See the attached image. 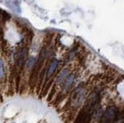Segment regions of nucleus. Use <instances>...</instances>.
Returning <instances> with one entry per match:
<instances>
[{"instance_id": "0eeeda50", "label": "nucleus", "mask_w": 124, "mask_h": 123, "mask_svg": "<svg viewBox=\"0 0 124 123\" xmlns=\"http://www.w3.org/2000/svg\"><path fill=\"white\" fill-rule=\"evenodd\" d=\"M3 74H4V71H3V62L0 61V78H2Z\"/></svg>"}, {"instance_id": "f257e3e1", "label": "nucleus", "mask_w": 124, "mask_h": 123, "mask_svg": "<svg viewBox=\"0 0 124 123\" xmlns=\"http://www.w3.org/2000/svg\"><path fill=\"white\" fill-rule=\"evenodd\" d=\"M85 91L82 88L76 89L74 91V93L71 97L72 105L75 107L79 106V105L83 102V101L85 99Z\"/></svg>"}, {"instance_id": "39448f33", "label": "nucleus", "mask_w": 124, "mask_h": 123, "mask_svg": "<svg viewBox=\"0 0 124 123\" xmlns=\"http://www.w3.org/2000/svg\"><path fill=\"white\" fill-rule=\"evenodd\" d=\"M67 74H68V70L67 69L63 70L57 77V81L60 82V81H61V80H63V79L65 78V76L67 75Z\"/></svg>"}, {"instance_id": "f03ea898", "label": "nucleus", "mask_w": 124, "mask_h": 123, "mask_svg": "<svg viewBox=\"0 0 124 123\" xmlns=\"http://www.w3.org/2000/svg\"><path fill=\"white\" fill-rule=\"evenodd\" d=\"M57 64H58V61H57V60H54V61L51 62V64H50V65L49 67V68H48V71H47V76L48 77H50V75H52V74L54 72V71L57 68Z\"/></svg>"}, {"instance_id": "423d86ee", "label": "nucleus", "mask_w": 124, "mask_h": 123, "mask_svg": "<svg viewBox=\"0 0 124 123\" xmlns=\"http://www.w3.org/2000/svg\"><path fill=\"white\" fill-rule=\"evenodd\" d=\"M33 64H34V58L33 57H30V60H29V61L27 62V68H31Z\"/></svg>"}, {"instance_id": "7ed1b4c3", "label": "nucleus", "mask_w": 124, "mask_h": 123, "mask_svg": "<svg viewBox=\"0 0 124 123\" xmlns=\"http://www.w3.org/2000/svg\"><path fill=\"white\" fill-rule=\"evenodd\" d=\"M74 74H70L68 78L65 79L64 82V88H68L69 87L71 84L73 83L74 81Z\"/></svg>"}, {"instance_id": "20e7f679", "label": "nucleus", "mask_w": 124, "mask_h": 123, "mask_svg": "<svg viewBox=\"0 0 124 123\" xmlns=\"http://www.w3.org/2000/svg\"><path fill=\"white\" fill-rule=\"evenodd\" d=\"M25 56H26V52H23V50H22L19 53V54L18 56V62L19 67H21V65L23 64V62L24 61V59H25Z\"/></svg>"}]
</instances>
